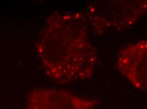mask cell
Masks as SVG:
<instances>
[{"label":"cell","mask_w":147,"mask_h":109,"mask_svg":"<svg viewBox=\"0 0 147 109\" xmlns=\"http://www.w3.org/2000/svg\"><path fill=\"white\" fill-rule=\"evenodd\" d=\"M83 12L55 11L49 16L36 44L48 76L66 84L87 80L98 63Z\"/></svg>","instance_id":"obj_1"},{"label":"cell","mask_w":147,"mask_h":109,"mask_svg":"<svg viewBox=\"0 0 147 109\" xmlns=\"http://www.w3.org/2000/svg\"><path fill=\"white\" fill-rule=\"evenodd\" d=\"M96 36L124 32L147 14V0H100L90 2L83 12Z\"/></svg>","instance_id":"obj_2"},{"label":"cell","mask_w":147,"mask_h":109,"mask_svg":"<svg viewBox=\"0 0 147 109\" xmlns=\"http://www.w3.org/2000/svg\"><path fill=\"white\" fill-rule=\"evenodd\" d=\"M99 104L96 98L79 96L65 90L43 88L29 93L26 109H94Z\"/></svg>","instance_id":"obj_3"},{"label":"cell","mask_w":147,"mask_h":109,"mask_svg":"<svg viewBox=\"0 0 147 109\" xmlns=\"http://www.w3.org/2000/svg\"><path fill=\"white\" fill-rule=\"evenodd\" d=\"M116 68L136 89L147 92V39L122 48Z\"/></svg>","instance_id":"obj_4"}]
</instances>
